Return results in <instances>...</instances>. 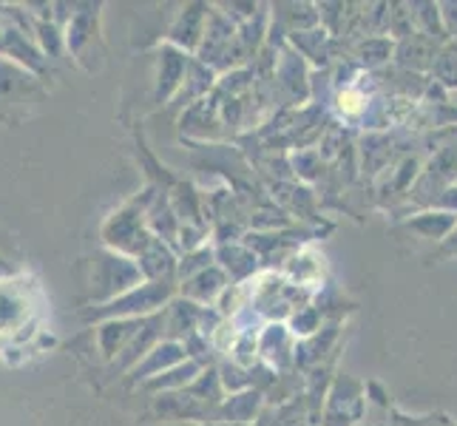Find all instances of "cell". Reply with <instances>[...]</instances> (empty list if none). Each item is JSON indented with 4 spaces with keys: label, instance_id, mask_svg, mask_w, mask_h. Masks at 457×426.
Masks as SVG:
<instances>
[{
    "label": "cell",
    "instance_id": "6da1fadb",
    "mask_svg": "<svg viewBox=\"0 0 457 426\" xmlns=\"http://www.w3.org/2000/svg\"><path fill=\"white\" fill-rule=\"evenodd\" d=\"M346 100V105H341V108H346V112H358V97L355 94H346V97H341V103Z\"/></svg>",
    "mask_w": 457,
    "mask_h": 426
}]
</instances>
